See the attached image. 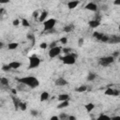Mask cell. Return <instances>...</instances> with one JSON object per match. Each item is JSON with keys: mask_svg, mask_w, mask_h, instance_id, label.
I'll return each instance as SVG.
<instances>
[{"mask_svg": "<svg viewBox=\"0 0 120 120\" xmlns=\"http://www.w3.org/2000/svg\"><path fill=\"white\" fill-rule=\"evenodd\" d=\"M16 81L18 82L23 83L25 86H27L31 89L37 88L39 85V81L35 76H24V77H21V78H16Z\"/></svg>", "mask_w": 120, "mask_h": 120, "instance_id": "obj_1", "label": "cell"}, {"mask_svg": "<svg viewBox=\"0 0 120 120\" xmlns=\"http://www.w3.org/2000/svg\"><path fill=\"white\" fill-rule=\"evenodd\" d=\"M76 58H77V55L74 54V53H71V52L65 54L63 57H60V59L62 60V62L65 65H68V66L74 65L75 62H76Z\"/></svg>", "mask_w": 120, "mask_h": 120, "instance_id": "obj_2", "label": "cell"}, {"mask_svg": "<svg viewBox=\"0 0 120 120\" xmlns=\"http://www.w3.org/2000/svg\"><path fill=\"white\" fill-rule=\"evenodd\" d=\"M113 62H114V57L112 55L103 56V57H100L98 59V65L101 66V67H103V68H106V67L110 66Z\"/></svg>", "mask_w": 120, "mask_h": 120, "instance_id": "obj_3", "label": "cell"}, {"mask_svg": "<svg viewBox=\"0 0 120 120\" xmlns=\"http://www.w3.org/2000/svg\"><path fill=\"white\" fill-rule=\"evenodd\" d=\"M57 22V20L54 19V18H51V19H48V20H45L42 23H43V29L44 31H49V30H52L54 28L55 24Z\"/></svg>", "mask_w": 120, "mask_h": 120, "instance_id": "obj_4", "label": "cell"}, {"mask_svg": "<svg viewBox=\"0 0 120 120\" xmlns=\"http://www.w3.org/2000/svg\"><path fill=\"white\" fill-rule=\"evenodd\" d=\"M40 58L38 57L37 55H32L29 57V66H28V68L29 69H32V68H36L38 67H39L40 65Z\"/></svg>", "mask_w": 120, "mask_h": 120, "instance_id": "obj_5", "label": "cell"}, {"mask_svg": "<svg viewBox=\"0 0 120 120\" xmlns=\"http://www.w3.org/2000/svg\"><path fill=\"white\" fill-rule=\"evenodd\" d=\"M61 52H62V47L61 46H55V47L50 48L48 54H49L50 58H55L58 55H60Z\"/></svg>", "mask_w": 120, "mask_h": 120, "instance_id": "obj_6", "label": "cell"}, {"mask_svg": "<svg viewBox=\"0 0 120 120\" xmlns=\"http://www.w3.org/2000/svg\"><path fill=\"white\" fill-rule=\"evenodd\" d=\"M104 94H105L106 96L118 97V96L120 95V92H119V90H118V89H114V88H111V87H109V88H107V89L105 90Z\"/></svg>", "mask_w": 120, "mask_h": 120, "instance_id": "obj_7", "label": "cell"}, {"mask_svg": "<svg viewBox=\"0 0 120 120\" xmlns=\"http://www.w3.org/2000/svg\"><path fill=\"white\" fill-rule=\"evenodd\" d=\"M84 8H85L86 10H90V11L96 12V11L98 10V6H97V4L94 3V2H89L88 4L85 5Z\"/></svg>", "mask_w": 120, "mask_h": 120, "instance_id": "obj_8", "label": "cell"}, {"mask_svg": "<svg viewBox=\"0 0 120 120\" xmlns=\"http://www.w3.org/2000/svg\"><path fill=\"white\" fill-rule=\"evenodd\" d=\"M54 84L56 86H65L68 84V81L64 77H59L54 81Z\"/></svg>", "mask_w": 120, "mask_h": 120, "instance_id": "obj_9", "label": "cell"}, {"mask_svg": "<svg viewBox=\"0 0 120 120\" xmlns=\"http://www.w3.org/2000/svg\"><path fill=\"white\" fill-rule=\"evenodd\" d=\"M88 25L91 27V28H97L100 25V20H98V19H95V20H91L88 22Z\"/></svg>", "mask_w": 120, "mask_h": 120, "instance_id": "obj_10", "label": "cell"}, {"mask_svg": "<svg viewBox=\"0 0 120 120\" xmlns=\"http://www.w3.org/2000/svg\"><path fill=\"white\" fill-rule=\"evenodd\" d=\"M79 4H80V2H79L78 0L69 1V2L68 3V9H74V8H76L79 6Z\"/></svg>", "mask_w": 120, "mask_h": 120, "instance_id": "obj_11", "label": "cell"}, {"mask_svg": "<svg viewBox=\"0 0 120 120\" xmlns=\"http://www.w3.org/2000/svg\"><path fill=\"white\" fill-rule=\"evenodd\" d=\"M8 65L11 69H18L22 66V63L19 61H11L10 63H8Z\"/></svg>", "mask_w": 120, "mask_h": 120, "instance_id": "obj_12", "label": "cell"}, {"mask_svg": "<svg viewBox=\"0 0 120 120\" xmlns=\"http://www.w3.org/2000/svg\"><path fill=\"white\" fill-rule=\"evenodd\" d=\"M49 98H50V94H49V92H47V91H43V92L40 94L39 99H40L41 102H44V101L48 100Z\"/></svg>", "mask_w": 120, "mask_h": 120, "instance_id": "obj_13", "label": "cell"}, {"mask_svg": "<svg viewBox=\"0 0 120 120\" xmlns=\"http://www.w3.org/2000/svg\"><path fill=\"white\" fill-rule=\"evenodd\" d=\"M47 17H48V11H47V10H43V11L39 14V16H38V22H43L47 19Z\"/></svg>", "mask_w": 120, "mask_h": 120, "instance_id": "obj_14", "label": "cell"}, {"mask_svg": "<svg viewBox=\"0 0 120 120\" xmlns=\"http://www.w3.org/2000/svg\"><path fill=\"white\" fill-rule=\"evenodd\" d=\"M120 42V37L119 36H112L109 38V40H108V43H119Z\"/></svg>", "mask_w": 120, "mask_h": 120, "instance_id": "obj_15", "label": "cell"}, {"mask_svg": "<svg viewBox=\"0 0 120 120\" xmlns=\"http://www.w3.org/2000/svg\"><path fill=\"white\" fill-rule=\"evenodd\" d=\"M74 24L73 23H69V24H67L66 26H64V28H63V30H64V32H66V33H70V32H72L73 30H74Z\"/></svg>", "mask_w": 120, "mask_h": 120, "instance_id": "obj_16", "label": "cell"}, {"mask_svg": "<svg viewBox=\"0 0 120 120\" xmlns=\"http://www.w3.org/2000/svg\"><path fill=\"white\" fill-rule=\"evenodd\" d=\"M69 105V100H64V101H60V103L57 105V109H64L68 107Z\"/></svg>", "mask_w": 120, "mask_h": 120, "instance_id": "obj_17", "label": "cell"}, {"mask_svg": "<svg viewBox=\"0 0 120 120\" xmlns=\"http://www.w3.org/2000/svg\"><path fill=\"white\" fill-rule=\"evenodd\" d=\"M84 108H85V111L87 112H91L95 109V104L92 103V102H89V103H87V104L84 105Z\"/></svg>", "mask_w": 120, "mask_h": 120, "instance_id": "obj_18", "label": "cell"}, {"mask_svg": "<svg viewBox=\"0 0 120 120\" xmlns=\"http://www.w3.org/2000/svg\"><path fill=\"white\" fill-rule=\"evenodd\" d=\"M69 95L68 94H60L58 96V100L59 101H64V100H69Z\"/></svg>", "mask_w": 120, "mask_h": 120, "instance_id": "obj_19", "label": "cell"}, {"mask_svg": "<svg viewBox=\"0 0 120 120\" xmlns=\"http://www.w3.org/2000/svg\"><path fill=\"white\" fill-rule=\"evenodd\" d=\"M19 47V43L18 42H10L8 44V50H15Z\"/></svg>", "mask_w": 120, "mask_h": 120, "instance_id": "obj_20", "label": "cell"}, {"mask_svg": "<svg viewBox=\"0 0 120 120\" xmlns=\"http://www.w3.org/2000/svg\"><path fill=\"white\" fill-rule=\"evenodd\" d=\"M0 83L4 86H8V83H9V81L8 78L6 77H0Z\"/></svg>", "mask_w": 120, "mask_h": 120, "instance_id": "obj_21", "label": "cell"}, {"mask_svg": "<svg viewBox=\"0 0 120 120\" xmlns=\"http://www.w3.org/2000/svg\"><path fill=\"white\" fill-rule=\"evenodd\" d=\"M96 78H97V75H96L95 73H93V72H89L88 75H87V77H86V80H87L88 82H92V81H94Z\"/></svg>", "mask_w": 120, "mask_h": 120, "instance_id": "obj_22", "label": "cell"}, {"mask_svg": "<svg viewBox=\"0 0 120 120\" xmlns=\"http://www.w3.org/2000/svg\"><path fill=\"white\" fill-rule=\"evenodd\" d=\"M75 91H76V92H78V93H83V92L87 91V86H86V85H84V84H83V85H81V86L77 87Z\"/></svg>", "mask_w": 120, "mask_h": 120, "instance_id": "obj_23", "label": "cell"}, {"mask_svg": "<svg viewBox=\"0 0 120 120\" xmlns=\"http://www.w3.org/2000/svg\"><path fill=\"white\" fill-rule=\"evenodd\" d=\"M12 102H13V104H14V106H15V108L16 109H18L19 108V103H20V99L18 98H16L15 96H12Z\"/></svg>", "mask_w": 120, "mask_h": 120, "instance_id": "obj_24", "label": "cell"}, {"mask_svg": "<svg viewBox=\"0 0 120 120\" xmlns=\"http://www.w3.org/2000/svg\"><path fill=\"white\" fill-rule=\"evenodd\" d=\"M19 109L21 111H26V109H27V103L26 102L20 101V103H19Z\"/></svg>", "mask_w": 120, "mask_h": 120, "instance_id": "obj_25", "label": "cell"}, {"mask_svg": "<svg viewBox=\"0 0 120 120\" xmlns=\"http://www.w3.org/2000/svg\"><path fill=\"white\" fill-rule=\"evenodd\" d=\"M102 36H103V34L100 33V32H98V31H95V32L93 33V38H95L98 39V40H100V38H101Z\"/></svg>", "mask_w": 120, "mask_h": 120, "instance_id": "obj_26", "label": "cell"}, {"mask_svg": "<svg viewBox=\"0 0 120 120\" xmlns=\"http://www.w3.org/2000/svg\"><path fill=\"white\" fill-rule=\"evenodd\" d=\"M21 23H22V26H24V27H30V22H29L28 20L25 19V18H22V19L21 20Z\"/></svg>", "mask_w": 120, "mask_h": 120, "instance_id": "obj_27", "label": "cell"}, {"mask_svg": "<svg viewBox=\"0 0 120 120\" xmlns=\"http://www.w3.org/2000/svg\"><path fill=\"white\" fill-rule=\"evenodd\" d=\"M98 119H106V120H111V117H110V116H108L107 114L100 113V114L98 116Z\"/></svg>", "mask_w": 120, "mask_h": 120, "instance_id": "obj_28", "label": "cell"}, {"mask_svg": "<svg viewBox=\"0 0 120 120\" xmlns=\"http://www.w3.org/2000/svg\"><path fill=\"white\" fill-rule=\"evenodd\" d=\"M109 36H107V35H104L103 34V36L101 37V38H100V40L99 41H101V42H104V43H108V40H109Z\"/></svg>", "mask_w": 120, "mask_h": 120, "instance_id": "obj_29", "label": "cell"}, {"mask_svg": "<svg viewBox=\"0 0 120 120\" xmlns=\"http://www.w3.org/2000/svg\"><path fill=\"white\" fill-rule=\"evenodd\" d=\"M59 41H60L61 44L66 45V44H68V38H67V37H62V38H60Z\"/></svg>", "mask_w": 120, "mask_h": 120, "instance_id": "obj_30", "label": "cell"}, {"mask_svg": "<svg viewBox=\"0 0 120 120\" xmlns=\"http://www.w3.org/2000/svg\"><path fill=\"white\" fill-rule=\"evenodd\" d=\"M11 68H10V67H9V65L8 64H6V65H3L2 66V70L3 71H5V72H8V71H9Z\"/></svg>", "mask_w": 120, "mask_h": 120, "instance_id": "obj_31", "label": "cell"}, {"mask_svg": "<svg viewBox=\"0 0 120 120\" xmlns=\"http://www.w3.org/2000/svg\"><path fill=\"white\" fill-rule=\"evenodd\" d=\"M68 114L67 113H65V112H62V113H60L59 115H58V117H59V119L60 120H67L68 119Z\"/></svg>", "mask_w": 120, "mask_h": 120, "instance_id": "obj_32", "label": "cell"}, {"mask_svg": "<svg viewBox=\"0 0 120 120\" xmlns=\"http://www.w3.org/2000/svg\"><path fill=\"white\" fill-rule=\"evenodd\" d=\"M20 23H21V21H20L19 19H15V20L12 21V24H13L14 26H18Z\"/></svg>", "mask_w": 120, "mask_h": 120, "instance_id": "obj_33", "label": "cell"}, {"mask_svg": "<svg viewBox=\"0 0 120 120\" xmlns=\"http://www.w3.org/2000/svg\"><path fill=\"white\" fill-rule=\"evenodd\" d=\"M83 43H84V39H83L82 38H80L79 40H78V46H79V47H82V46L83 45Z\"/></svg>", "mask_w": 120, "mask_h": 120, "instance_id": "obj_34", "label": "cell"}, {"mask_svg": "<svg viewBox=\"0 0 120 120\" xmlns=\"http://www.w3.org/2000/svg\"><path fill=\"white\" fill-rule=\"evenodd\" d=\"M39 47H40V49H46V48H48V43L47 42H41L39 44Z\"/></svg>", "mask_w": 120, "mask_h": 120, "instance_id": "obj_35", "label": "cell"}, {"mask_svg": "<svg viewBox=\"0 0 120 120\" xmlns=\"http://www.w3.org/2000/svg\"><path fill=\"white\" fill-rule=\"evenodd\" d=\"M62 52H64L65 54L69 53L70 52V49L69 48H62Z\"/></svg>", "mask_w": 120, "mask_h": 120, "instance_id": "obj_36", "label": "cell"}, {"mask_svg": "<svg viewBox=\"0 0 120 120\" xmlns=\"http://www.w3.org/2000/svg\"><path fill=\"white\" fill-rule=\"evenodd\" d=\"M55 46H57V42L56 41H52L50 44H48V47L49 48H52V47H55Z\"/></svg>", "mask_w": 120, "mask_h": 120, "instance_id": "obj_37", "label": "cell"}, {"mask_svg": "<svg viewBox=\"0 0 120 120\" xmlns=\"http://www.w3.org/2000/svg\"><path fill=\"white\" fill-rule=\"evenodd\" d=\"M27 38H28L29 40H32L33 43H34V41H35V38H34V36H33L32 34H28V35H27Z\"/></svg>", "mask_w": 120, "mask_h": 120, "instance_id": "obj_38", "label": "cell"}, {"mask_svg": "<svg viewBox=\"0 0 120 120\" xmlns=\"http://www.w3.org/2000/svg\"><path fill=\"white\" fill-rule=\"evenodd\" d=\"M38 16H39V12H38V10H35V11L33 12V17H34L35 19H38Z\"/></svg>", "mask_w": 120, "mask_h": 120, "instance_id": "obj_39", "label": "cell"}, {"mask_svg": "<svg viewBox=\"0 0 120 120\" xmlns=\"http://www.w3.org/2000/svg\"><path fill=\"white\" fill-rule=\"evenodd\" d=\"M30 113H31L33 116H38V111H35V110H32V111L30 112Z\"/></svg>", "mask_w": 120, "mask_h": 120, "instance_id": "obj_40", "label": "cell"}, {"mask_svg": "<svg viewBox=\"0 0 120 120\" xmlns=\"http://www.w3.org/2000/svg\"><path fill=\"white\" fill-rule=\"evenodd\" d=\"M9 2H10V0H0V4H2V5L8 4V3H9Z\"/></svg>", "mask_w": 120, "mask_h": 120, "instance_id": "obj_41", "label": "cell"}, {"mask_svg": "<svg viewBox=\"0 0 120 120\" xmlns=\"http://www.w3.org/2000/svg\"><path fill=\"white\" fill-rule=\"evenodd\" d=\"M112 55L115 58V57H117V56L119 55V52H118V51H115V52H112Z\"/></svg>", "mask_w": 120, "mask_h": 120, "instance_id": "obj_42", "label": "cell"}, {"mask_svg": "<svg viewBox=\"0 0 120 120\" xmlns=\"http://www.w3.org/2000/svg\"><path fill=\"white\" fill-rule=\"evenodd\" d=\"M68 120H76V116H74V115H68Z\"/></svg>", "mask_w": 120, "mask_h": 120, "instance_id": "obj_43", "label": "cell"}, {"mask_svg": "<svg viewBox=\"0 0 120 120\" xmlns=\"http://www.w3.org/2000/svg\"><path fill=\"white\" fill-rule=\"evenodd\" d=\"M50 119H51V120H59V117H58L57 115H53V116H51Z\"/></svg>", "mask_w": 120, "mask_h": 120, "instance_id": "obj_44", "label": "cell"}, {"mask_svg": "<svg viewBox=\"0 0 120 120\" xmlns=\"http://www.w3.org/2000/svg\"><path fill=\"white\" fill-rule=\"evenodd\" d=\"M113 5L114 6H120V0H114L113 1Z\"/></svg>", "mask_w": 120, "mask_h": 120, "instance_id": "obj_45", "label": "cell"}, {"mask_svg": "<svg viewBox=\"0 0 120 120\" xmlns=\"http://www.w3.org/2000/svg\"><path fill=\"white\" fill-rule=\"evenodd\" d=\"M5 46V44H4V42H2V41H0V49H2L3 47Z\"/></svg>", "mask_w": 120, "mask_h": 120, "instance_id": "obj_46", "label": "cell"}, {"mask_svg": "<svg viewBox=\"0 0 120 120\" xmlns=\"http://www.w3.org/2000/svg\"><path fill=\"white\" fill-rule=\"evenodd\" d=\"M11 92H12V94H13V95H16V93H17L16 89H11Z\"/></svg>", "mask_w": 120, "mask_h": 120, "instance_id": "obj_47", "label": "cell"}, {"mask_svg": "<svg viewBox=\"0 0 120 120\" xmlns=\"http://www.w3.org/2000/svg\"><path fill=\"white\" fill-rule=\"evenodd\" d=\"M111 119H112V120H114V119H120V116H113Z\"/></svg>", "mask_w": 120, "mask_h": 120, "instance_id": "obj_48", "label": "cell"}]
</instances>
